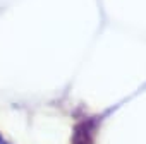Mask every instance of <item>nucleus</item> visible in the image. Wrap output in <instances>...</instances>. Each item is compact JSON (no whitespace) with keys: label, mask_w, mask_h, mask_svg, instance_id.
I'll return each mask as SVG.
<instances>
[{"label":"nucleus","mask_w":146,"mask_h":144,"mask_svg":"<svg viewBox=\"0 0 146 144\" xmlns=\"http://www.w3.org/2000/svg\"><path fill=\"white\" fill-rule=\"evenodd\" d=\"M93 137H95V124H93V120H83L74 129L72 144H93Z\"/></svg>","instance_id":"nucleus-1"},{"label":"nucleus","mask_w":146,"mask_h":144,"mask_svg":"<svg viewBox=\"0 0 146 144\" xmlns=\"http://www.w3.org/2000/svg\"><path fill=\"white\" fill-rule=\"evenodd\" d=\"M0 144H12V142H11V141H7L2 134H0Z\"/></svg>","instance_id":"nucleus-2"}]
</instances>
